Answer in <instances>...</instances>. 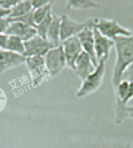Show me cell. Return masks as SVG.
<instances>
[{
	"mask_svg": "<svg viewBox=\"0 0 133 148\" xmlns=\"http://www.w3.org/2000/svg\"><path fill=\"white\" fill-rule=\"evenodd\" d=\"M33 10H31V12L26 13L25 15L22 16H20L18 18H15V19H11L12 21H19V22H21V23H25L27 25L31 26V27H36V24L34 23V21H33Z\"/></svg>",
	"mask_w": 133,
	"mask_h": 148,
	"instance_id": "ffe728a7",
	"label": "cell"
},
{
	"mask_svg": "<svg viewBox=\"0 0 133 148\" xmlns=\"http://www.w3.org/2000/svg\"><path fill=\"white\" fill-rule=\"evenodd\" d=\"M51 12V5H45V6H42V7L37 8V9H33V21L35 24H38L41 23V21H43L44 19H45L47 16L48 15L49 13Z\"/></svg>",
	"mask_w": 133,
	"mask_h": 148,
	"instance_id": "d6986e66",
	"label": "cell"
},
{
	"mask_svg": "<svg viewBox=\"0 0 133 148\" xmlns=\"http://www.w3.org/2000/svg\"><path fill=\"white\" fill-rule=\"evenodd\" d=\"M25 63L29 70L33 87H38L44 81L47 76H48V71L45 66L44 56H30L26 57Z\"/></svg>",
	"mask_w": 133,
	"mask_h": 148,
	"instance_id": "5b68a950",
	"label": "cell"
},
{
	"mask_svg": "<svg viewBox=\"0 0 133 148\" xmlns=\"http://www.w3.org/2000/svg\"><path fill=\"white\" fill-rule=\"evenodd\" d=\"M33 8L32 5L31 0H24L23 2L18 3L17 5H14L11 8L10 12V15L9 17L10 19H15V18H18L20 16L25 15L26 13L31 12L33 10Z\"/></svg>",
	"mask_w": 133,
	"mask_h": 148,
	"instance_id": "2e32d148",
	"label": "cell"
},
{
	"mask_svg": "<svg viewBox=\"0 0 133 148\" xmlns=\"http://www.w3.org/2000/svg\"><path fill=\"white\" fill-rule=\"evenodd\" d=\"M93 24H94V18L93 21L90 25L86 27L81 32L78 34V38L82 46L83 51L90 57L93 63L95 66H97L98 62L96 58L95 54V45H94V34H93Z\"/></svg>",
	"mask_w": 133,
	"mask_h": 148,
	"instance_id": "ba28073f",
	"label": "cell"
},
{
	"mask_svg": "<svg viewBox=\"0 0 133 148\" xmlns=\"http://www.w3.org/2000/svg\"><path fill=\"white\" fill-rule=\"evenodd\" d=\"M93 21V18L89 19L84 22H77L65 14L61 15V24H60L61 42L69 38L78 35V34L81 32L86 27L90 25Z\"/></svg>",
	"mask_w": 133,
	"mask_h": 148,
	"instance_id": "8992f818",
	"label": "cell"
},
{
	"mask_svg": "<svg viewBox=\"0 0 133 148\" xmlns=\"http://www.w3.org/2000/svg\"><path fill=\"white\" fill-rule=\"evenodd\" d=\"M132 100H133V82H129V86L127 92L125 97L122 101V105L128 106V104Z\"/></svg>",
	"mask_w": 133,
	"mask_h": 148,
	"instance_id": "d4e9b609",
	"label": "cell"
},
{
	"mask_svg": "<svg viewBox=\"0 0 133 148\" xmlns=\"http://www.w3.org/2000/svg\"><path fill=\"white\" fill-rule=\"evenodd\" d=\"M127 80L128 82H133V62L128 66L124 71L121 80Z\"/></svg>",
	"mask_w": 133,
	"mask_h": 148,
	"instance_id": "7402d4cb",
	"label": "cell"
},
{
	"mask_svg": "<svg viewBox=\"0 0 133 148\" xmlns=\"http://www.w3.org/2000/svg\"><path fill=\"white\" fill-rule=\"evenodd\" d=\"M61 45L66 60V66L73 70L75 62L79 55L83 52L82 46L79 42V38L77 36H74L61 41Z\"/></svg>",
	"mask_w": 133,
	"mask_h": 148,
	"instance_id": "9c48e42d",
	"label": "cell"
},
{
	"mask_svg": "<svg viewBox=\"0 0 133 148\" xmlns=\"http://www.w3.org/2000/svg\"><path fill=\"white\" fill-rule=\"evenodd\" d=\"M127 112H128V114L133 113V105H132V106H128V107H127Z\"/></svg>",
	"mask_w": 133,
	"mask_h": 148,
	"instance_id": "83f0119b",
	"label": "cell"
},
{
	"mask_svg": "<svg viewBox=\"0 0 133 148\" xmlns=\"http://www.w3.org/2000/svg\"><path fill=\"white\" fill-rule=\"evenodd\" d=\"M5 34L7 35L17 36L23 41H26L37 35V30L33 27L19 21H12Z\"/></svg>",
	"mask_w": 133,
	"mask_h": 148,
	"instance_id": "7c38bea8",
	"label": "cell"
},
{
	"mask_svg": "<svg viewBox=\"0 0 133 148\" xmlns=\"http://www.w3.org/2000/svg\"><path fill=\"white\" fill-rule=\"evenodd\" d=\"M8 35L5 34H0V49H5L7 42Z\"/></svg>",
	"mask_w": 133,
	"mask_h": 148,
	"instance_id": "484cf974",
	"label": "cell"
},
{
	"mask_svg": "<svg viewBox=\"0 0 133 148\" xmlns=\"http://www.w3.org/2000/svg\"><path fill=\"white\" fill-rule=\"evenodd\" d=\"M23 1L24 0H0V6L5 10H10L13 6Z\"/></svg>",
	"mask_w": 133,
	"mask_h": 148,
	"instance_id": "603a6c76",
	"label": "cell"
},
{
	"mask_svg": "<svg viewBox=\"0 0 133 148\" xmlns=\"http://www.w3.org/2000/svg\"><path fill=\"white\" fill-rule=\"evenodd\" d=\"M95 67L96 66L93 63L90 57L85 51H83L75 62L73 71L77 77L83 81L94 70Z\"/></svg>",
	"mask_w": 133,
	"mask_h": 148,
	"instance_id": "4fadbf2b",
	"label": "cell"
},
{
	"mask_svg": "<svg viewBox=\"0 0 133 148\" xmlns=\"http://www.w3.org/2000/svg\"><path fill=\"white\" fill-rule=\"evenodd\" d=\"M128 116H129L132 119H133V113H130V114L128 115Z\"/></svg>",
	"mask_w": 133,
	"mask_h": 148,
	"instance_id": "f1b7e54d",
	"label": "cell"
},
{
	"mask_svg": "<svg viewBox=\"0 0 133 148\" xmlns=\"http://www.w3.org/2000/svg\"><path fill=\"white\" fill-rule=\"evenodd\" d=\"M68 10H86L90 9H98L100 7L99 3L93 0H66Z\"/></svg>",
	"mask_w": 133,
	"mask_h": 148,
	"instance_id": "9a60e30c",
	"label": "cell"
},
{
	"mask_svg": "<svg viewBox=\"0 0 133 148\" xmlns=\"http://www.w3.org/2000/svg\"><path fill=\"white\" fill-rule=\"evenodd\" d=\"M44 59L45 66L51 77L57 76L66 66V60L61 45L50 49Z\"/></svg>",
	"mask_w": 133,
	"mask_h": 148,
	"instance_id": "277c9868",
	"label": "cell"
},
{
	"mask_svg": "<svg viewBox=\"0 0 133 148\" xmlns=\"http://www.w3.org/2000/svg\"><path fill=\"white\" fill-rule=\"evenodd\" d=\"M95 29L108 38L115 40L118 37H127L132 33V30L124 27L118 21L104 18H94Z\"/></svg>",
	"mask_w": 133,
	"mask_h": 148,
	"instance_id": "3957f363",
	"label": "cell"
},
{
	"mask_svg": "<svg viewBox=\"0 0 133 148\" xmlns=\"http://www.w3.org/2000/svg\"><path fill=\"white\" fill-rule=\"evenodd\" d=\"M10 12V10H5V9H3V7L0 6V18L7 17V16H9Z\"/></svg>",
	"mask_w": 133,
	"mask_h": 148,
	"instance_id": "4316f807",
	"label": "cell"
},
{
	"mask_svg": "<svg viewBox=\"0 0 133 148\" xmlns=\"http://www.w3.org/2000/svg\"><path fill=\"white\" fill-rule=\"evenodd\" d=\"M106 71V61L101 59L98 62L94 70L82 81V84L76 92L78 98L87 97L99 89L104 81Z\"/></svg>",
	"mask_w": 133,
	"mask_h": 148,
	"instance_id": "7a4b0ae2",
	"label": "cell"
},
{
	"mask_svg": "<svg viewBox=\"0 0 133 148\" xmlns=\"http://www.w3.org/2000/svg\"><path fill=\"white\" fill-rule=\"evenodd\" d=\"M114 41L116 59L113 69L111 84L115 90L121 80L124 71L133 62V30L130 36L118 37Z\"/></svg>",
	"mask_w": 133,
	"mask_h": 148,
	"instance_id": "6da1fadb",
	"label": "cell"
},
{
	"mask_svg": "<svg viewBox=\"0 0 133 148\" xmlns=\"http://www.w3.org/2000/svg\"><path fill=\"white\" fill-rule=\"evenodd\" d=\"M60 24H61V16H59L55 13L52 14V21L49 27L48 31L46 35V40L54 48L61 45L60 39Z\"/></svg>",
	"mask_w": 133,
	"mask_h": 148,
	"instance_id": "5bb4252c",
	"label": "cell"
},
{
	"mask_svg": "<svg viewBox=\"0 0 133 148\" xmlns=\"http://www.w3.org/2000/svg\"><path fill=\"white\" fill-rule=\"evenodd\" d=\"M94 34V45H95V54L97 62L101 59L107 61L110 56V50L113 47H115V41L111 39L108 38L93 28Z\"/></svg>",
	"mask_w": 133,
	"mask_h": 148,
	"instance_id": "30bf717a",
	"label": "cell"
},
{
	"mask_svg": "<svg viewBox=\"0 0 133 148\" xmlns=\"http://www.w3.org/2000/svg\"><path fill=\"white\" fill-rule=\"evenodd\" d=\"M55 1L56 0H31V3L33 9H37L45 5H52L55 3Z\"/></svg>",
	"mask_w": 133,
	"mask_h": 148,
	"instance_id": "44dd1931",
	"label": "cell"
},
{
	"mask_svg": "<svg viewBox=\"0 0 133 148\" xmlns=\"http://www.w3.org/2000/svg\"><path fill=\"white\" fill-rule=\"evenodd\" d=\"M52 14H53V12L51 11V13L45 17V19H44L41 23L37 24L35 27L37 30V34L44 39H46L47 33H48L49 27H50V24L52 21Z\"/></svg>",
	"mask_w": 133,
	"mask_h": 148,
	"instance_id": "ac0fdd59",
	"label": "cell"
},
{
	"mask_svg": "<svg viewBox=\"0 0 133 148\" xmlns=\"http://www.w3.org/2000/svg\"><path fill=\"white\" fill-rule=\"evenodd\" d=\"M131 148H133V142H132V147Z\"/></svg>",
	"mask_w": 133,
	"mask_h": 148,
	"instance_id": "f546056e",
	"label": "cell"
},
{
	"mask_svg": "<svg viewBox=\"0 0 133 148\" xmlns=\"http://www.w3.org/2000/svg\"><path fill=\"white\" fill-rule=\"evenodd\" d=\"M26 57L5 49H0V73L25 63Z\"/></svg>",
	"mask_w": 133,
	"mask_h": 148,
	"instance_id": "8fae6325",
	"label": "cell"
},
{
	"mask_svg": "<svg viewBox=\"0 0 133 148\" xmlns=\"http://www.w3.org/2000/svg\"><path fill=\"white\" fill-rule=\"evenodd\" d=\"M11 22H12V21L9 16L0 18V34L5 33V31L9 27Z\"/></svg>",
	"mask_w": 133,
	"mask_h": 148,
	"instance_id": "cb8c5ba5",
	"label": "cell"
},
{
	"mask_svg": "<svg viewBox=\"0 0 133 148\" xmlns=\"http://www.w3.org/2000/svg\"><path fill=\"white\" fill-rule=\"evenodd\" d=\"M5 50L23 55L24 41L17 36L8 35L7 42H6Z\"/></svg>",
	"mask_w": 133,
	"mask_h": 148,
	"instance_id": "e0dca14e",
	"label": "cell"
},
{
	"mask_svg": "<svg viewBox=\"0 0 133 148\" xmlns=\"http://www.w3.org/2000/svg\"><path fill=\"white\" fill-rule=\"evenodd\" d=\"M52 48L51 43H49L46 39L41 38L38 34L32 38L24 41V52L25 57L30 56H44L48 51Z\"/></svg>",
	"mask_w": 133,
	"mask_h": 148,
	"instance_id": "52a82bcc",
	"label": "cell"
}]
</instances>
